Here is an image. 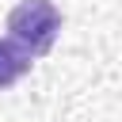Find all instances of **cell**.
<instances>
[{
  "label": "cell",
  "mask_w": 122,
  "mask_h": 122,
  "mask_svg": "<svg viewBox=\"0 0 122 122\" xmlns=\"http://www.w3.org/2000/svg\"><path fill=\"white\" fill-rule=\"evenodd\" d=\"M61 34V11L53 0H19L8 11V38H15L30 57H46Z\"/></svg>",
  "instance_id": "1"
},
{
  "label": "cell",
  "mask_w": 122,
  "mask_h": 122,
  "mask_svg": "<svg viewBox=\"0 0 122 122\" xmlns=\"http://www.w3.org/2000/svg\"><path fill=\"white\" fill-rule=\"evenodd\" d=\"M30 53L15 42V38H0V92L4 88H11L15 80H23L27 72H30Z\"/></svg>",
  "instance_id": "2"
}]
</instances>
